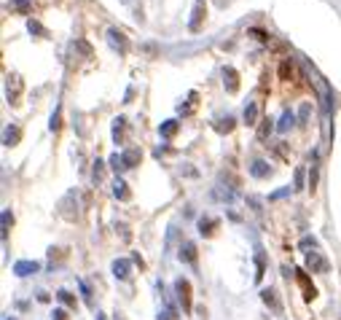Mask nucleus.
<instances>
[{
	"label": "nucleus",
	"instance_id": "obj_1",
	"mask_svg": "<svg viewBox=\"0 0 341 320\" xmlns=\"http://www.w3.org/2000/svg\"><path fill=\"white\" fill-rule=\"evenodd\" d=\"M175 293H178V301L183 304V312H191L194 304H191V283L185 277H178L175 280Z\"/></svg>",
	"mask_w": 341,
	"mask_h": 320
},
{
	"label": "nucleus",
	"instance_id": "obj_2",
	"mask_svg": "<svg viewBox=\"0 0 341 320\" xmlns=\"http://www.w3.org/2000/svg\"><path fill=\"white\" fill-rule=\"evenodd\" d=\"M306 269L317 272V274H325L328 269H331V264H328V259L320 253V250H312V253L306 256Z\"/></svg>",
	"mask_w": 341,
	"mask_h": 320
},
{
	"label": "nucleus",
	"instance_id": "obj_3",
	"mask_svg": "<svg viewBox=\"0 0 341 320\" xmlns=\"http://www.w3.org/2000/svg\"><path fill=\"white\" fill-rule=\"evenodd\" d=\"M5 94H8L11 105H19V97H22V78L19 76H8V81H5Z\"/></svg>",
	"mask_w": 341,
	"mask_h": 320
},
{
	"label": "nucleus",
	"instance_id": "obj_4",
	"mask_svg": "<svg viewBox=\"0 0 341 320\" xmlns=\"http://www.w3.org/2000/svg\"><path fill=\"white\" fill-rule=\"evenodd\" d=\"M261 299H263V304H266V307H271V312L282 315V304H280V296H277V291H274V288L261 291Z\"/></svg>",
	"mask_w": 341,
	"mask_h": 320
},
{
	"label": "nucleus",
	"instance_id": "obj_5",
	"mask_svg": "<svg viewBox=\"0 0 341 320\" xmlns=\"http://www.w3.org/2000/svg\"><path fill=\"white\" fill-rule=\"evenodd\" d=\"M140 159H143V153H140V148H127V151L121 153V167L124 170H132L140 164Z\"/></svg>",
	"mask_w": 341,
	"mask_h": 320
},
{
	"label": "nucleus",
	"instance_id": "obj_6",
	"mask_svg": "<svg viewBox=\"0 0 341 320\" xmlns=\"http://www.w3.org/2000/svg\"><path fill=\"white\" fill-rule=\"evenodd\" d=\"M223 87L229 94H236V89H239V76H236L234 67H223Z\"/></svg>",
	"mask_w": 341,
	"mask_h": 320
},
{
	"label": "nucleus",
	"instance_id": "obj_7",
	"mask_svg": "<svg viewBox=\"0 0 341 320\" xmlns=\"http://www.w3.org/2000/svg\"><path fill=\"white\" fill-rule=\"evenodd\" d=\"M295 280H298V285L304 288V299H306V301L317 299V288L312 285V280L306 277V272H295Z\"/></svg>",
	"mask_w": 341,
	"mask_h": 320
},
{
	"label": "nucleus",
	"instance_id": "obj_8",
	"mask_svg": "<svg viewBox=\"0 0 341 320\" xmlns=\"http://www.w3.org/2000/svg\"><path fill=\"white\" fill-rule=\"evenodd\" d=\"M107 41H110L113 49H118L121 54H127L129 43H127V38H124V32H121V30H116V27H113V30H107Z\"/></svg>",
	"mask_w": 341,
	"mask_h": 320
},
{
	"label": "nucleus",
	"instance_id": "obj_9",
	"mask_svg": "<svg viewBox=\"0 0 341 320\" xmlns=\"http://www.w3.org/2000/svg\"><path fill=\"white\" fill-rule=\"evenodd\" d=\"M38 269H41V264H38V261H16V264H14V274H16V277L35 274Z\"/></svg>",
	"mask_w": 341,
	"mask_h": 320
},
{
	"label": "nucleus",
	"instance_id": "obj_10",
	"mask_svg": "<svg viewBox=\"0 0 341 320\" xmlns=\"http://www.w3.org/2000/svg\"><path fill=\"white\" fill-rule=\"evenodd\" d=\"M129 272H132V261L129 259H116L113 261V274H116L118 280H127Z\"/></svg>",
	"mask_w": 341,
	"mask_h": 320
},
{
	"label": "nucleus",
	"instance_id": "obj_11",
	"mask_svg": "<svg viewBox=\"0 0 341 320\" xmlns=\"http://www.w3.org/2000/svg\"><path fill=\"white\" fill-rule=\"evenodd\" d=\"M258 113H261L258 102H247V105H244V113H242L244 124H247V127H255V124H258Z\"/></svg>",
	"mask_w": 341,
	"mask_h": 320
},
{
	"label": "nucleus",
	"instance_id": "obj_12",
	"mask_svg": "<svg viewBox=\"0 0 341 320\" xmlns=\"http://www.w3.org/2000/svg\"><path fill=\"white\" fill-rule=\"evenodd\" d=\"M250 175H253V178H269V175H271V167L263 162V159H255V162L250 164Z\"/></svg>",
	"mask_w": 341,
	"mask_h": 320
},
{
	"label": "nucleus",
	"instance_id": "obj_13",
	"mask_svg": "<svg viewBox=\"0 0 341 320\" xmlns=\"http://www.w3.org/2000/svg\"><path fill=\"white\" fill-rule=\"evenodd\" d=\"M204 14H207V8H204V0H196V5H194V16H191V30H199L202 27V19H204Z\"/></svg>",
	"mask_w": 341,
	"mask_h": 320
},
{
	"label": "nucleus",
	"instance_id": "obj_14",
	"mask_svg": "<svg viewBox=\"0 0 341 320\" xmlns=\"http://www.w3.org/2000/svg\"><path fill=\"white\" fill-rule=\"evenodd\" d=\"M218 224H220V221L212 218V215H202V218H199V232H202L204 237H210V234L218 229Z\"/></svg>",
	"mask_w": 341,
	"mask_h": 320
},
{
	"label": "nucleus",
	"instance_id": "obj_15",
	"mask_svg": "<svg viewBox=\"0 0 341 320\" xmlns=\"http://www.w3.org/2000/svg\"><path fill=\"white\" fill-rule=\"evenodd\" d=\"M113 194H116V199H121V202H127L129 197H132V191H129V186L124 183L121 178L113 180Z\"/></svg>",
	"mask_w": 341,
	"mask_h": 320
},
{
	"label": "nucleus",
	"instance_id": "obj_16",
	"mask_svg": "<svg viewBox=\"0 0 341 320\" xmlns=\"http://www.w3.org/2000/svg\"><path fill=\"white\" fill-rule=\"evenodd\" d=\"M19 137H22V129L16 127V124H14V127H5L3 129V143H5V145H16V143H19Z\"/></svg>",
	"mask_w": 341,
	"mask_h": 320
},
{
	"label": "nucleus",
	"instance_id": "obj_17",
	"mask_svg": "<svg viewBox=\"0 0 341 320\" xmlns=\"http://www.w3.org/2000/svg\"><path fill=\"white\" fill-rule=\"evenodd\" d=\"M180 261H188V264H194V261H196V245L194 242L180 245Z\"/></svg>",
	"mask_w": 341,
	"mask_h": 320
},
{
	"label": "nucleus",
	"instance_id": "obj_18",
	"mask_svg": "<svg viewBox=\"0 0 341 320\" xmlns=\"http://www.w3.org/2000/svg\"><path fill=\"white\" fill-rule=\"evenodd\" d=\"M293 121H295V113L285 111V113H282V118H280V124H277V129H280V132H288V129L293 127Z\"/></svg>",
	"mask_w": 341,
	"mask_h": 320
},
{
	"label": "nucleus",
	"instance_id": "obj_19",
	"mask_svg": "<svg viewBox=\"0 0 341 320\" xmlns=\"http://www.w3.org/2000/svg\"><path fill=\"white\" fill-rule=\"evenodd\" d=\"M56 299H59V301H62V304H65V307H70V310H76V307H78L76 296H73L70 291H56Z\"/></svg>",
	"mask_w": 341,
	"mask_h": 320
},
{
	"label": "nucleus",
	"instance_id": "obj_20",
	"mask_svg": "<svg viewBox=\"0 0 341 320\" xmlns=\"http://www.w3.org/2000/svg\"><path fill=\"white\" fill-rule=\"evenodd\" d=\"M124 127H127V118L118 116L116 121H113V137H116V140H121V137H124Z\"/></svg>",
	"mask_w": 341,
	"mask_h": 320
},
{
	"label": "nucleus",
	"instance_id": "obj_21",
	"mask_svg": "<svg viewBox=\"0 0 341 320\" xmlns=\"http://www.w3.org/2000/svg\"><path fill=\"white\" fill-rule=\"evenodd\" d=\"M158 132H161V137H172L178 132V121H164L161 127H158Z\"/></svg>",
	"mask_w": 341,
	"mask_h": 320
},
{
	"label": "nucleus",
	"instance_id": "obj_22",
	"mask_svg": "<svg viewBox=\"0 0 341 320\" xmlns=\"http://www.w3.org/2000/svg\"><path fill=\"white\" fill-rule=\"evenodd\" d=\"M215 129H218V132H231V129H234V118H231V116H226V118H218V124H215Z\"/></svg>",
	"mask_w": 341,
	"mask_h": 320
},
{
	"label": "nucleus",
	"instance_id": "obj_23",
	"mask_svg": "<svg viewBox=\"0 0 341 320\" xmlns=\"http://www.w3.org/2000/svg\"><path fill=\"white\" fill-rule=\"evenodd\" d=\"M14 224V215H11V210H3V229H0V234H3V239L8 237V229Z\"/></svg>",
	"mask_w": 341,
	"mask_h": 320
},
{
	"label": "nucleus",
	"instance_id": "obj_24",
	"mask_svg": "<svg viewBox=\"0 0 341 320\" xmlns=\"http://www.w3.org/2000/svg\"><path fill=\"white\" fill-rule=\"evenodd\" d=\"M271 129H274V124H271V118H263V124L258 127V140H266Z\"/></svg>",
	"mask_w": 341,
	"mask_h": 320
},
{
	"label": "nucleus",
	"instance_id": "obj_25",
	"mask_svg": "<svg viewBox=\"0 0 341 320\" xmlns=\"http://www.w3.org/2000/svg\"><path fill=\"white\" fill-rule=\"evenodd\" d=\"M212 197L220 199V202H231V199H234V194L226 191V188H212Z\"/></svg>",
	"mask_w": 341,
	"mask_h": 320
},
{
	"label": "nucleus",
	"instance_id": "obj_26",
	"mask_svg": "<svg viewBox=\"0 0 341 320\" xmlns=\"http://www.w3.org/2000/svg\"><path fill=\"white\" fill-rule=\"evenodd\" d=\"M158 320H178V310H175L172 304H167V307H164V312L158 315Z\"/></svg>",
	"mask_w": 341,
	"mask_h": 320
},
{
	"label": "nucleus",
	"instance_id": "obj_27",
	"mask_svg": "<svg viewBox=\"0 0 341 320\" xmlns=\"http://www.w3.org/2000/svg\"><path fill=\"white\" fill-rule=\"evenodd\" d=\"M102 173H105V162H94V170H92V178H94V183H100L102 180Z\"/></svg>",
	"mask_w": 341,
	"mask_h": 320
},
{
	"label": "nucleus",
	"instance_id": "obj_28",
	"mask_svg": "<svg viewBox=\"0 0 341 320\" xmlns=\"http://www.w3.org/2000/svg\"><path fill=\"white\" fill-rule=\"evenodd\" d=\"M280 76L282 78H285V81H290V76H293V65H290V62H282V65H280Z\"/></svg>",
	"mask_w": 341,
	"mask_h": 320
},
{
	"label": "nucleus",
	"instance_id": "obj_29",
	"mask_svg": "<svg viewBox=\"0 0 341 320\" xmlns=\"http://www.w3.org/2000/svg\"><path fill=\"white\" fill-rule=\"evenodd\" d=\"M78 285H81V293H83V301H86L89 307H94V299H92V291H89V285L83 283V280H81V283H78Z\"/></svg>",
	"mask_w": 341,
	"mask_h": 320
},
{
	"label": "nucleus",
	"instance_id": "obj_30",
	"mask_svg": "<svg viewBox=\"0 0 341 320\" xmlns=\"http://www.w3.org/2000/svg\"><path fill=\"white\" fill-rule=\"evenodd\" d=\"M255 266H258V272H255V283H258V280L263 277V253L255 256Z\"/></svg>",
	"mask_w": 341,
	"mask_h": 320
},
{
	"label": "nucleus",
	"instance_id": "obj_31",
	"mask_svg": "<svg viewBox=\"0 0 341 320\" xmlns=\"http://www.w3.org/2000/svg\"><path fill=\"white\" fill-rule=\"evenodd\" d=\"M304 175H306V173H304V170H301V167L295 170V186H293L295 191H301V188H304Z\"/></svg>",
	"mask_w": 341,
	"mask_h": 320
},
{
	"label": "nucleus",
	"instance_id": "obj_32",
	"mask_svg": "<svg viewBox=\"0 0 341 320\" xmlns=\"http://www.w3.org/2000/svg\"><path fill=\"white\" fill-rule=\"evenodd\" d=\"M27 30L35 32V35H46V30H43V27L38 25V22H30V25H27Z\"/></svg>",
	"mask_w": 341,
	"mask_h": 320
},
{
	"label": "nucleus",
	"instance_id": "obj_33",
	"mask_svg": "<svg viewBox=\"0 0 341 320\" xmlns=\"http://www.w3.org/2000/svg\"><path fill=\"white\" fill-rule=\"evenodd\" d=\"M317 178H320V175H317V167H312V173H309V188L312 191L317 188Z\"/></svg>",
	"mask_w": 341,
	"mask_h": 320
},
{
	"label": "nucleus",
	"instance_id": "obj_34",
	"mask_svg": "<svg viewBox=\"0 0 341 320\" xmlns=\"http://www.w3.org/2000/svg\"><path fill=\"white\" fill-rule=\"evenodd\" d=\"M309 111H312L309 102H304V105H301V111H298V118H301V121H306V118H309Z\"/></svg>",
	"mask_w": 341,
	"mask_h": 320
},
{
	"label": "nucleus",
	"instance_id": "obj_35",
	"mask_svg": "<svg viewBox=\"0 0 341 320\" xmlns=\"http://www.w3.org/2000/svg\"><path fill=\"white\" fill-rule=\"evenodd\" d=\"M110 167L113 170H124L121 167V153H113V156H110Z\"/></svg>",
	"mask_w": 341,
	"mask_h": 320
},
{
	"label": "nucleus",
	"instance_id": "obj_36",
	"mask_svg": "<svg viewBox=\"0 0 341 320\" xmlns=\"http://www.w3.org/2000/svg\"><path fill=\"white\" fill-rule=\"evenodd\" d=\"M59 129V108L54 111V116H51V132H56Z\"/></svg>",
	"mask_w": 341,
	"mask_h": 320
},
{
	"label": "nucleus",
	"instance_id": "obj_37",
	"mask_svg": "<svg viewBox=\"0 0 341 320\" xmlns=\"http://www.w3.org/2000/svg\"><path fill=\"white\" fill-rule=\"evenodd\" d=\"M301 248H317V239L315 237H304L301 239Z\"/></svg>",
	"mask_w": 341,
	"mask_h": 320
},
{
	"label": "nucleus",
	"instance_id": "obj_38",
	"mask_svg": "<svg viewBox=\"0 0 341 320\" xmlns=\"http://www.w3.org/2000/svg\"><path fill=\"white\" fill-rule=\"evenodd\" d=\"M54 320H67V312L62 310V307H56V310H54Z\"/></svg>",
	"mask_w": 341,
	"mask_h": 320
},
{
	"label": "nucleus",
	"instance_id": "obj_39",
	"mask_svg": "<svg viewBox=\"0 0 341 320\" xmlns=\"http://www.w3.org/2000/svg\"><path fill=\"white\" fill-rule=\"evenodd\" d=\"M16 8H19V11H27V5H30V0H16Z\"/></svg>",
	"mask_w": 341,
	"mask_h": 320
},
{
	"label": "nucleus",
	"instance_id": "obj_40",
	"mask_svg": "<svg viewBox=\"0 0 341 320\" xmlns=\"http://www.w3.org/2000/svg\"><path fill=\"white\" fill-rule=\"evenodd\" d=\"M250 204H253V210H261V199L258 197H250Z\"/></svg>",
	"mask_w": 341,
	"mask_h": 320
},
{
	"label": "nucleus",
	"instance_id": "obj_41",
	"mask_svg": "<svg viewBox=\"0 0 341 320\" xmlns=\"http://www.w3.org/2000/svg\"><path fill=\"white\" fill-rule=\"evenodd\" d=\"M97 320H105V318H102V315H100V312H97Z\"/></svg>",
	"mask_w": 341,
	"mask_h": 320
},
{
	"label": "nucleus",
	"instance_id": "obj_42",
	"mask_svg": "<svg viewBox=\"0 0 341 320\" xmlns=\"http://www.w3.org/2000/svg\"><path fill=\"white\" fill-rule=\"evenodd\" d=\"M124 3H129V0H124Z\"/></svg>",
	"mask_w": 341,
	"mask_h": 320
}]
</instances>
